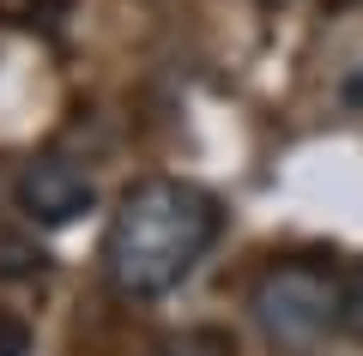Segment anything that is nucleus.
<instances>
[{"instance_id": "nucleus-1", "label": "nucleus", "mask_w": 363, "mask_h": 356, "mask_svg": "<svg viewBox=\"0 0 363 356\" xmlns=\"http://www.w3.org/2000/svg\"><path fill=\"white\" fill-rule=\"evenodd\" d=\"M224 236V205L200 181L182 176H145L121 193L104 229V272L116 296L128 302H157L182 290L200 272V260Z\"/></svg>"}, {"instance_id": "nucleus-2", "label": "nucleus", "mask_w": 363, "mask_h": 356, "mask_svg": "<svg viewBox=\"0 0 363 356\" xmlns=\"http://www.w3.org/2000/svg\"><path fill=\"white\" fill-rule=\"evenodd\" d=\"M345 314V272L321 254L267 260L248 284V320L272 350H309L327 332H339Z\"/></svg>"}, {"instance_id": "nucleus-3", "label": "nucleus", "mask_w": 363, "mask_h": 356, "mask_svg": "<svg viewBox=\"0 0 363 356\" xmlns=\"http://www.w3.org/2000/svg\"><path fill=\"white\" fill-rule=\"evenodd\" d=\"M13 205L37 229H61V224H79V217L97 205V181H91V169L79 163V157L37 151L13 181Z\"/></svg>"}, {"instance_id": "nucleus-4", "label": "nucleus", "mask_w": 363, "mask_h": 356, "mask_svg": "<svg viewBox=\"0 0 363 356\" xmlns=\"http://www.w3.org/2000/svg\"><path fill=\"white\" fill-rule=\"evenodd\" d=\"M43 266H49L43 242H30L25 229H6V224H0V284H25V278H37Z\"/></svg>"}, {"instance_id": "nucleus-5", "label": "nucleus", "mask_w": 363, "mask_h": 356, "mask_svg": "<svg viewBox=\"0 0 363 356\" xmlns=\"http://www.w3.org/2000/svg\"><path fill=\"white\" fill-rule=\"evenodd\" d=\"M152 356H236V344L224 338L218 326H182V332H169V338H157Z\"/></svg>"}, {"instance_id": "nucleus-6", "label": "nucleus", "mask_w": 363, "mask_h": 356, "mask_svg": "<svg viewBox=\"0 0 363 356\" xmlns=\"http://www.w3.org/2000/svg\"><path fill=\"white\" fill-rule=\"evenodd\" d=\"M339 332H351V338L363 344V266L345 272V314H339Z\"/></svg>"}, {"instance_id": "nucleus-7", "label": "nucleus", "mask_w": 363, "mask_h": 356, "mask_svg": "<svg viewBox=\"0 0 363 356\" xmlns=\"http://www.w3.org/2000/svg\"><path fill=\"white\" fill-rule=\"evenodd\" d=\"M0 356H30V326L18 314H0Z\"/></svg>"}, {"instance_id": "nucleus-8", "label": "nucleus", "mask_w": 363, "mask_h": 356, "mask_svg": "<svg viewBox=\"0 0 363 356\" xmlns=\"http://www.w3.org/2000/svg\"><path fill=\"white\" fill-rule=\"evenodd\" d=\"M272 6H345V0H272Z\"/></svg>"}]
</instances>
